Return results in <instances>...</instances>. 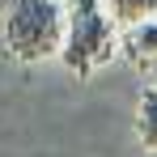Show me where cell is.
<instances>
[{
    "label": "cell",
    "instance_id": "obj_6",
    "mask_svg": "<svg viewBox=\"0 0 157 157\" xmlns=\"http://www.w3.org/2000/svg\"><path fill=\"white\" fill-rule=\"evenodd\" d=\"M149 157H157V153H149Z\"/></svg>",
    "mask_w": 157,
    "mask_h": 157
},
{
    "label": "cell",
    "instance_id": "obj_3",
    "mask_svg": "<svg viewBox=\"0 0 157 157\" xmlns=\"http://www.w3.org/2000/svg\"><path fill=\"white\" fill-rule=\"evenodd\" d=\"M119 55L128 59L132 68L153 72V68H157V17L119 26Z\"/></svg>",
    "mask_w": 157,
    "mask_h": 157
},
{
    "label": "cell",
    "instance_id": "obj_5",
    "mask_svg": "<svg viewBox=\"0 0 157 157\" xmlns=\"http://www.w3.org/2000/svg\"><path fill=\"white\" fill-rule=\"evenodd\" d=\"M115 26H132V21H144V17H157V0H106Z\"/></svg>",
    "mask_w": 157,
    "mask_h": 157
},
{
    "label": "cell",
    "instance_id": "obj_2",
    "mask_svg": "<svg viewBox=\"0 0 157 157\" xmlns=\"http://www.w3.org/2000/svg\"><path fill=\"white\" fill-rule=\"evenodd\" d=\"M4 51L17 64L51 59L64 47V0H9L4 9Z\"/></svg>",
    "mask_w": 157,
    "mask_h": 157
},
{
    "label": "cell",
    "instance_id": "obj_1",
    "mask_svg": "<svg viewBox=\"0 0 157 157\" xmlns=\"http://www.w3.org/2000/svg\"><path fill=\"white\" fill-rule=\"evenodd\" d=\"M115 55H119V26L106 0H64V47H59L64 68L89 77Z\"/></svg>",
    "mask_w": 157,
    "mask_h": 157
},
{
    "label": "cell",
    "instance_id": "obj_4",
    "mask_svg": "<svg viewBox=\"0 0 157 157\" xmlns=\"http://www.w3.org/2000/svg\"><path fill=\"white\" fill-rule=\"evenodd\" d=\"M136 140L144 153H157V85H149L136 102Z\"/></svg>",
    "mask_w": 157,
    "mask_h": 157
}]
</instances>
